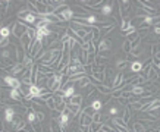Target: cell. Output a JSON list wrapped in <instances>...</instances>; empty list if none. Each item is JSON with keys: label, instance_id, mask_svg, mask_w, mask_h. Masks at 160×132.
Instances as JSON below:
<instances>
[{"label": "cell", "instance_id": "1", "mask_svg": "<svg viewBox=\"0 0 160 132\" xmlns=\"http://www.w3.org/2000/svg\"><path fill=\"white\" fill-rule=\"evenodd\" d=\"M12 34L16 37V38H22L24 35L28 33V28L29 27H27L24 22H15V24H12Z\"/></svg>", "mask_w": 160, "mask_h": 132}, {"label": "cell", "instance_id": "2", "mask_svg": "<svg viewBox=\"0 0 160 132\" xmlns=\"http://www.w3.org/2000/svg\"><path fill=\"white\" fill-rule=\"evenodd\" d=\"M56 15L60 18V21H71V19H73V16H75L73 11H72L71 7H68L66 5L63 6V7H60L59 11H56Z\"/></svg>", "mask_w": 160, "mask_h": 132}, {"label": "cell", "instance_id": "3", "mask_svg": "<svg viewBox=\"0 0 160 132\" xmlns=\"http://www.w3.org/2000/svg\"><path fill=\"white\" fill-rule=\"evenodd\" d=\"M3 81H5V84H7V87L11 88H21V85H22V81L19 79V78H15L12 77V75H7V77L3 78Z\"/></svg>", "mask_w": 160, "mask_h": 132}, {"label": "cell", "instance_id": "4", "mask_svg": "<svg viewBox=\"0 0 160 132\" xmlns=\"http://www.w3.org/2000/svg\"><path fill=\"white\" fill-rule=\"evenodd\" d=\"M11 126L13 131H22V129H25V126H27V122L24 121L21 116H15V119H13V122L11 123Z\"/></svg>", "mask_w": 160, "mask_h": 132}, {"label": "cell", "instance_id": "5", "mask_svg": "<svg viewBox=\"0 0 160 132\" xmlns=\"http://www.w3.org/2000/svg\"><path fill=\"white\" fill-rule=\"evenodd\" d=\"M69 115H71V112L69 110H63L60 113V119H59V122H60V126L65 129V128H68L69 125H71V117H69Z\"/></svg>", "mask_w": 160, "mask_h": 132}, {"label": "cell", "instance_id": "6", "mask_svg": "<svg viewBox=\"0 0 160 132\" xmlns=\"http://www.w3.org/2000/svg\"><path fill=\"white\" fill-rule=\"evenodd\" d=\"M112 47H113L112 40L110 38H103L99 43V46H97V50H100V51H109V50H112Z\"/></svg>", "mask_w": 160, "mask_h": 132}, {"label": "cell", "instance_id": "7", "mask_svg": "<svg viewBox=\"0 0 160 132\" xmlns=\"http://www.w3.org/2000/svg\"><path fill=\"white\" fill-rule=\"evenodd\" d=\"M129 7H131V2H119V9H121V16L122 19H127L128 16V12H129Z\"/></svg>", "mask_w": 160, "mask_h": 132}, {"label": "cell", "instance_id": "8", "mask_svg": "<svg viewBox=\"0 0 160 132\" xmlns=\"http://www.w3.org/2000/svg\"><path fill=\"white\" fill-rule=\"evenodd\" d=\"M15 107H12V106H7L5 109V121L7 122V123H12L13 122V119H15Z\"/></svg>", "mask_w": 160, "mask_h": 132}, {"label": "cell", "instance_id": "9", "mask_svg": "<svg viewBox=\"0 0 160 132\" xmlns=\"http://www.w3.org/2000/svg\"><path fill=\"white\" fill-rule=\"evenodd\" d=\"M9 97H11L13 101H18V103H21L24 100L22 93H21V90H18V88H12L11 93H9Z\"/></svg>", "mask_w": 160, "mask_h": 132}, {"label": "cell", "instance_id": "10", "mask_svg": "<svg viewBox=\"0 0 160 132\" xmlns=\"http://www.w3.org/2000/svg\"><path fill=\"white\" fill-rule=\"evenodd\" d=\"M91 123H93V116L87 115L85 112L81 113V117H79V125H82V126H91Z\"/></svg>", "mask_w": 160, "mask_h": 132}, {"label": "cell", "instance_id": "11", "mask_svg": "<svg viewBox=\"0 0 160 132\" xmlns=\"http://www.w3.org/2000/svg\"><path fill=\"white\" fill-rule=\"evenodd\" d=\"M113 28H115V24H106L103 27H100V38L103 40L110 31H113Z\"/></svg>", "mask_w": 160, "mask_h": 132}, {"label": "cell", "instance_id": "12", "mask_svg": "<svg viewBox=\"0 0 160 132\" xmlns=\"http://www.w3.org/2000/svg\"><path fill=\"white\" fill-rule=\"evenodd\" d=\"M91 34H93V43L96 44V46H99V43L101 41V38H100V28L93 25V27H91Z\"/></svg>", "mask_w": 160, "mask_h": 132}, {"label": "cell", "instance_id": "13", "mask_svg": "<svg viewBox=\"0 0 160 132\" xmlns=\"http://www.w3.org/2000/svg\"><path fill=\"white\" fill-rule=\"evenodd\" d=\"M66 109L71 112V115L73 116H78L82 113V109H81V106H77V104H71V103H68L66 104Z\"/></svg>", "mask_w": 160, "mask_h": 132}, {"label": "cell", "instance_id": "14", "mask_svg": "<svg viewBox=\"0 0 160 132\" xmlns=\"http://www.w3.org/2000/svg\"><path fill=\"white\" fill-rule=\"evenodd\" d=\"M75 85H78V88H88L90 85H93V84L90 82L88 77H84V78H81V79H78V81H75Z\"/></svg>", "mask_w": 160, "mask_h": 132}, {"label": "cell", "instance_id": "15", "mask_svg": "<svg viewBox=\"0 0 160 132\" xmlns=\"http://www.w3.org/2000/svg\"><path fill=\"white\" fill-rule=\"evenodd\" d=\"M59 119L60 117H53V121H51V132H63V128L60 126Z\"/></svg>", "mask_w": 160, "mask_h": 132}, {"label": "cell", "instance_id": "16", "mask_svg": "<svg viewBox=\"0 0 160 132\" xmlns=\"http://www.w3.org/2000/svg\"><path fill=\"white\" fill-rule=\"evenodd\" d=\"M141 71H143V62H140V60L132 62V65H131V72L137 75V73H140Z\"/></svg>", "mask_w": 160, "mask_h": 132}, {"label": "cell", "instance_id": "17", "mask_svg": "<svg viewBox=\"0 0 160 132\" xmlns=\"http://www.w3.org/2000/svg\"><path fill=\"white\" fill-rule=\"evenodd\" d=\"M82 100H84V97L81 95V94H73L71 99H69V103H71V104L81 106V104H82Z\"/></svg>", "mask_w": 160, "mask_h": 132}, {"label": "cell", "instance_id": "18", "mask_svg": "<svg viewBox=\"0 0 160 132\" xmlns=\"http://www.w3.org/2000/svg\"><path fill=\"white\" fill-rule=\"evenodd\" d=\"M22 19H24L25 22H28V24H34V22L37 21L38 18H37V15H35V13H31V12H28L27 15H24V16H22Z\"/></svg>", "mask_w": 160, "mask_h": 132}, {"label": "cell", "instance_id": "19", "mask_svg": "<svg viewBox=\"0 0 160 132\" xmlns=\"http://www.w3.org/2000/svg\"><path fill=\"white\" fill-rule=\"evenodd\" d=\"M11 34H12V28H9V27L0 28V37H2V38H9Z\"/></svg>", "mask_w": 160, "mask_h": 132}, {"label": "cell", "instance_id": "20", "mask_svg": "<svg viewBox=\"0 0 160 132\" xmlns=\"http://www.w3.org/2000/svg\"><path fill=\"white\" fill-rule=\"evenodd\" d=\"M112 11H113V6H112L110 3H107V5H104L103 7H101V15H104V16H110Z\"/></svg>", "mask_w": 160, "mask_h": 132}, {"label": "cell", "instance_id": "21", "mask_svg": "<svg viewBox=\"0 0 160 132\" xmlns=\"http://www.w3.org/2000/svg\"><path fill=\"white\" fill-rule=\"evenodd\" d=\"M96 88H97V91H100L101 94H112V93H113V90H112L110 87H104L103 84H100V85H97Z\"/></svg>", "mask_w": 160, "mask_h": 132}, {"label": "cell", "instance_id": "22", "mask_svg": "<svg viewBox=\"0 0 160 132\" xmlns=\"http://www.w3.org/2000/svg\"><path fill=\"white\" fill-rule=\"evenodd\" d=\"M131 27H132V24H131V21H129V19H122V24H121L122 33H127Z\"/></svg>", "mask_w": 160, "mask_h": 132}, {"label": "cell", "instance_id": "23", "mask_svg": "<svg viewBox=\"0 0 160 132\" xmlns=\"http://www.w3.org/2000/svg\"><path fill=\"white\" fill-rule=\"evenodd\" d=\"M90 77H93L96 81H99V82H104V73L103 72H93Z\"/></svg>", "mask_w": 160, "mask_h": 132}, {"label": "cell", "instance_id": "24", "mask_svg": "<svg viewBox=\"0 0 160 132\" xmlns=\"http://www.w3.org/2000/svg\"><path fill=\"white\" fill-rule=\"evenodd\" d=\"M122 50H123L125 53H131V51H132V46H131V41H129V40L125 38L123 46H122Z\"/></svg>", "mask_w": 160, "mask_h": 132}, {"label": "cell", "instance_id": "25", "mask_svg": "<svg viewBox=\"0 0 160 132\" xmlns=\"http://www.w3.org/2000/svg\"><path fill=\"white\" fill-rule=\"evenodd\" d=\"M132 128H134V132H147L145 131V126H144L141 122H135Z\"/></svg>", "mask_w": 160, "mask_h": 132}, {"label": "cell", "instance_id": "26", "mask_svg": "<svg viewBox=\"0 0 160 132\" xmlns=\"http://www.w3.org/2000/svg\"><path fill=\"white\" fill-rule=\"evenodd\" d=\"M27 121H28V123H31V125H33L34 122H37V113H35V112H28Z\"/></svg>", "mask_w": 160, "mask_h": 132}, {"label": "cell", "instance_id": "27", "mask_svg": "<svg viewBox=\"0 0 160 132\" xmlns=\"http://www.w3.org/2000/svg\"><path fill=\"white\" fill-rule=\"evenodd\" d=\"M129 119H131V106H127V107H125V112H123V122L128 123Z\"/></svg>", "mask_w": 160, "mask_h": 132}, {"label": "cell", "instance_id": "28", "mask_svg": "<svg viewBox=\"0 0 160 132\" xmlns=\"http://www.w3.org/2000/svg\"><path fill=\"white\" fill-rule=\"evenodd\" d=\"M91 107H93L96 112H100V109L103 107V103H101V100H93V103H91Z\"/></svg>", "mask_w": 160, "mask_h": 132}, {"label": "cell", "instance_id": "29", "mask_svg": "<svg viewBox=\"0 0 160 132\" xmlns=\"http://www.w3.org/2000/svg\"><path fill=\"white\" fill-rule=\"evenodd\" d=\"M149 115L151 116V117H154V119H160V106L156 107V109H153V110H150Z\"/></svg>", "mask_w": 160, "mask_h": 132}, {"label": "cell", "instance_id": "30", "mask_svg": "<svg viewBox=\"0 0 160 132\" xmlns=\"http://www.w3.org/2000/svg\"><path fill=\"white\" fill-rule=\"evenodd\" d=\"M131 55H132V56H137V57H140L141 55H144V50L141 49V47H137V49H132Z\"/></svg>", "mask_w": 160, "mask_h": 132}, {"label": "cell", "instance_id": "31", "mask_svg": "<svg viewBox=\"0 0 160 132\" xmlns=\"http://www.w3.org/2000/svg\"><path fill=\"white\" fill-rule=\"evenodd\" d=\"M46 106H47L50 110H56V109H57V104L55 103V100H53V99L47 100V104H46Z\"/></svg>", "mask_w": 160, "mask_h": 132}, {"label": "cell", "instance_id": "32", "mask_svg": "<svg viewBox=\"0 0 160 132\" xmlns=\"http://www.w3.org/2000/svg\"><path fill=\"white\" fill-rule=\"evenodd\" d=\"M101 126H103V125H101V123H97V122H93V123H91V129H93L94 132H100L101 131Z\"/></svg>", "mask_w": 160, "mask_h": 132}, {"label": "cell", "instance_id": "33", "mask_svg": "<svg viewBox=\"0 0 160 132\" xmlns=\"http://www.w3.org/2000/svg\"><path fill=\"white\" fill-rule=\"evenodd\" d=\"M101 132H118L116 131V128L113 126H109V125H103V126H101Z\"/></svg>", "mask_w": 160, "mask_h": 132}, {"label": "cell", "instance_id": "34", "mask_svg": "<svg viewBox=\"0 0 160 132\" xmlns=\"http://www.w3.org/2000/svg\"><path fill=\"white\" fill-rule=\"evenodd\" d=\"M93 122H97V123H101V113L100 112H96L93 116Z\"/></svg>", "mask_w": 160, "mask_h": 132}, {"label": "cell", "instance_id": "35", "mask_svg": "<svg viewBox=\"0 0 160 132\" xmlns=\"http://www.w3.org/2000/svg\"><path fill=\"white\" fill-rule=\"evenodd\" d=\"M35 113H37V121L38 122H43L44 121V117H46V115L41 112V110H35Z\"/></svg>", "mask_w": 160, "mask_h": 132}, {"label": "cell", "instance_id": "36", "mask_svg": "<svg viewBox=\"0 0 160 132\" xmlns=\"http://www.w3.org/2000/svg\"><path fill=\"white\" fill-rule=\"evenodd\" d=\"M33 128H34V132H41V122H34L33 123Z\"/></svg>", "mask_w": 160, "mask_h": 132}, {"label": "cell", "instance_id": "37", "mask_svg": "<svg viewBox=\"0 0 160 132\" xmlns=\"http://www.w3.org/2000/svg\"><path fill=\"white\" fill-rule=\"evenodd\" d=\"M116 66H118L119 69H123V68H127L128 66V60H118Z\"/></svg>", "mask_w": 160, "mask_h": 132}, {"label": "cell", "instance_id": "38", "mask_svg": "<svg viewBox=\"0 0 160 132\" xmlns=\"http://www.w3.org/2000/svg\"><path fill=\"white\" fill-rule=\"evenodd\" d=\"M115 125V128H116V131L118 132H129L128 131V128L127 126H122V125H116V123H113Z\"/></svg>", "mask_w": 160, "mask_h": 132}, {"label": "cell", "instance_id": "39", "mask_svg": "<svg viewBox=\"0 0 160 132\" xmlns=\"http://www.w3.org/2000/svg\"><path fill=\"white\" fill-rule=\"evenodd\" d=\"M82 112H85L87 115H90V116H94V113H96V110L91 107V106H88V107H85V109L82 110Z\"/></svg>", "mask_w": 160, "mask_h": 132}, {"label": "cell", "instance_id": "40", "mask_svg": "<svg viewBox=\"0 0 160 132\" xmlns=\"http://www.w3.org/2000/svg\"><path fill=\"white\" fill-rule=\"evenodd\" d=\"M9 44H11V40L9 38H2V41H0L2 49H6V46H9Z\"/></svg>", "mask_w": 160, "mask_h": 132}, {"label": "cell", "instance_id": "41", "mask_svg": "<svg viewBox=\"0 0 160 132\" xmlns=\"http://www.w3.org/2000/svg\"><path fill=\"white\" fill-rule=\"evenodd\" d=\"M118 113H119V109L116 106H112L110 109H109V115H118Z\"/></svg>", "mask_w": 160, "mask_h": 132}, {"label": "cell", "instance_id": "42", "mask_svg": "<svg viewBox=\"0 0 160 132\" xmlns=\"http://www.w3.org/2000/svg\"><path fill=\"white\" fill-rule=\"evenodd\" d=\"M157 82H160V78H157Z\"/></svg>", "mask_w": 160, "mask_h": 132}, {"label": "cell", "instance_id": "43", "mask_svg": "<svg viewBox=\"0 0 160 132\" xmlns=\"http://www.w3.org/2000/svg\"><path fill=\"white\" fill-rule=\"evenodd\" d=\"M157 68H159V69H160V65H159V66H157Z\"/></svg>", "mask_w": 160, "mask_h": 132}]
</instances>
